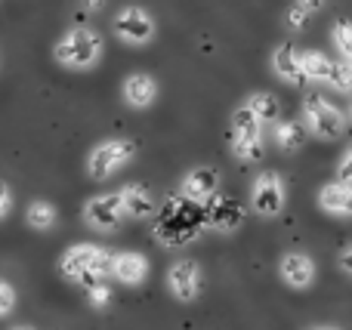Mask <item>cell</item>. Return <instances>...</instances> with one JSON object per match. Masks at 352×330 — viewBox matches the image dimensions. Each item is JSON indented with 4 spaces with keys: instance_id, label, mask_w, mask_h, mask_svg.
Returning a JSON list of instances; mask_svg holds the SVG:
<instances>
[{
    "instance_id": "obj_1",
    "label": "cell",
    "mask_w": 352,
    "mask_h": 330,
    "mask_svg": "<svg viewBox=\"0 0 352 330\" xmlns=\"http://www.w3.org/2000/svg\"><path fill=\"white\" fill-rule=\"evenodd\" d=\"M204 232V216L192 198H170L155 222V238L167 247H182Z\"/></svg>"
},
{
    "instance_id": "obj_2",
    "label": "cell",
    "mask_w": 352,
    "mask_h": 330,
    "mask_svg": "<svg viewBox=\"0 0 352 330\" xmlns=\"http://www.w3.org/2000/svg\"><path fill=\"white\" fill-rule=\"evenodd\" d=\"M111 263H115V253H109L105 247H99V244H74V247H68V250L62 253L59 272H62V278H68V281L87 287V284H93V281L109 278L111 275Z\"/></svg>"
},
{
    "instance_id": "obj_3",
    "label": "cell",
    "mask_w": 352,
    "mask_h": 330,
    "mask_svg": "<svg viewBox=\"0 0 352 330\" xmlns=\"http://www.w3.org/2000/svg\"><path fill=\"white\" fill-rule=\"evenodd\" d=\"M102 49H105V40L99 31L72 28L59 43H56L53 56L59 65L74 68V71H87V68H93L99 59H102Z\"/></svg>"
},
{
    "instance_id": "obj_4",
    "label": "cell",
    "mask_w": 352,
    "mask_h": 330,
    "mask_svg": "<svg viewBox=\"0 0 352 330\" xmlns=\"http://www.w3.org/2000/svg\"><path fill=\"white\" fill-rule=\"evenodd\" d=\"M263 121L254 115V111L248 108V105H241V108L232 115V148H235V154L244 161V164H254V161L263 158Z\"/></svg>"
},
{
    "instance_id": "obj_5",
    "label": "cell",
    "mask_w": 352,
    "mask_h": 330,
    "mask_svg": "<svg viewBox=\"0 0 352 330\" xmlns=\"http://www.w3.org/2000/svg\"><path fill=\"white\" fill-rule=\"evenodd\" d=\"M133 154H136L133 139H121V136H118V139H105L87 154V173H90V179L102 182V179L115 176Z\"/></svg>"
},
{
    "instance_id": "obj_6",
    "label": "cell",
    "mask_w": 352,
    "mask_h": 330,
    "mask_svg": "<svg viewBox=\"0 0 352 330\" xmlns=\"http://www.w3.org/2000/svg\"><path fill=\"white\" fill-rule=\"evenodd\" d=\"M303 123L318 139H337V136H343V115L324 96L303 99Z\"/></svg>"
},
{
    "instance_id": "obj_7",
    "label": "cell",
    "mask_w": 352,
    "mask_h": 330,
    "mask_svg": "<svg viewBox=\"0 0 352 330\" xmlns=\"http://www.w3.org/2000/svg\"><path fill=\"white\" fill-rule=\"evenodd\" d=\"M124 216H127V210H124L121 191H105V195H96L84 204V222L96 232H115Z\"/></svg>"
},
{
    "instance_id": "obj_8",
    "label": "cell",
    "mask_w": 352,
    "mask_h": 330,
    "mask_svg": "<svg viewBox=\"0 0 352 330\" xmlns=\"http://www.w3.org/2000/svg\"><path fill=\"white\" fill-rule=\"evenodd\" d=\"M250 207L260 216H278L285 210V182L275 170H266L250 185Z\"/></svg>"
},
{
    "instance_id": "obj_9",
    "label": "cell",
    "mask_w": 352,
    "mask_h": 330,
    "mask_svg": "<svg viewBox=\"0 0 352 330\" xmlns=\"http://www.w3.org/2000/svg\"><path fill=\"white\" fill-rule=\"evenodd\" d=\"M115 34L130 47H142L155 37V19L142 6H124L115 16Z\"/></svg>"
},
{
    "instance_id": "obj_10",
    "label": "cell",
    "mask_w": 352,
    "mask_h": 330,
    "mask_svg": "<svg viewBox=\"0 0 352 330\" xmlns=\"http://www.w3.org/2000/svg\"><path fill=\"white\" fill-rule=\"evenodd\" d=\"M167 287L179 303H195L201 294V269L195 259H176L167 272Z\"/></svg>"
},
{
    "instance_id": "obj_11",
    "label": "cell",
    "mask_w": 352,
    "mask_h": 330,
    "mask_svg": "<svg viewBox=\"0 0 352 330\" xmlns=\"http://www.w3.org/2000/svg\"><path fill=\"white\" fill-rule=\"evenodd\" d=\"M272 68H275V74H278L285 84H291V86L309 84V78H306V71H303V59H300V49L291 47V43H281V47H275V53H272Z\"/></svg>"
},
{
    "instance_id": "obj_12",
    "label": "cell",
    "mask_w": 352,
    "mask_h": 330,
    "mask_svg": "<svg viewBox=\"0 0 352 330\" xmlns=\"http://www.w3.org/2000/svg\"><path fill=\"white\" fill-rule=\"evenodd\" d=\"M278 275L287 287L306 290V287H312V281H316V263H312L306 253H287L278 266Z\"/></svg>"
},
{
    "instance_id": "obj_13",
    "label": "cell",
    "mask_w": 352,
    "mask_h": 330,
    "mask_svg": "<svg viewBox=\"0 0 352 330\" xmlns=\"http://www.w3.org/2000/svg\"><path fill=\"white\" fill-rule=\"evenodd\" d=\"M244 207L238 201H232V198H210V204H207V222H210L217 232H235L238 226L244 222Z\"/></svg>"
},
{
    "instance_id": "obj_14",
    "label": "cell",
    "mask_w": 352,
    "mask_h": 330,
    "mask_svg": "<svg viewBox=\"0 0 352 330\" xmlns=\"http://www.w3.org/2000/svg\"><path fill=\"white\" fill-rule=\"evenodd\" d=\"M121 96H124V102H127L130 108L142 111V108H148V105H152L155 99H158V84H155L152 74H142V71L127 74Z\"/></svg>"
},
{
    "instance_id": "obj_15",
    "label": "cell",
    "mask_w": 352,
    "mask_h": 330,
    "mask_svg": "<svg viewBox=\"0 0 352 330\" xmlns=\"http://www.w3.org/2000/svg\"><path fill=\"white\" fill-rule=\"evenodd\" d=\"M217 189H219V173L213 170V167H195V170H188L186 179H182V195L198 204L210 201V198L217 195Z\"/></svg>"
},
{
    "instance_id": "obj_16",
    "label": "cell",
    "mask_w": 352,
    "mask_h": 330,
    "mask_svg": "<svg viewBox=\"0 0 352 330\" xmlns=\"http://www.w3.org/2000/svg\"><path fill=\"white\" fill-rule=\"evenodd\" d=\"M111 278L127 287H136L148 278V259L142 253H118L111 263Z\"/></svg>"
},
{
    "instance_id": "obj_17",
    "label": "cell",
    "mask_w": 352,
    "mask_h": 330,
    "mask_svg": "<svg viewBox=\"0 0 352 330\" xmlns=\"http://www.w3.org/2000/svg\"><path fill=\"white\" fill-rule=\"evenodd\" d=\"M318 207L331 216H352V185L346 182H328L318 191Z\"/></svg>"
},
{
    "instance_id": "obj_18",
    "label": "cell",
    "mask_w": 352,
    "mask_h": 330,
    "mask_svg": "<svg viewBox=\"0 0 352 330\" xmlns=\"http://www.w3.org/2000/svg\"><path fill=\"white\" fill-rule=\"evenodd\" d=\"M121 198H124V210H127V216H133V220H148V216L158 213V204H155L152 191L140 182L124 185Z\"/></svg>"
},
{
    "instance_id": "obj_19",
    "label": "cell",
    "mask_w": 352,
    "mask_h": 330,
    "mask_svg": "<svg viewBox=\"0 0 352 330\" xmlns=\"http://www.w3.org/2000/svg\"><path fill=\"white\" fill-rule=\"evenodd\" d=\"M300 59H303V71L309 80H322L328 84L331 71H334V62L322 53V49H300Z\"/></svg>"
},
{
    "instance_id": "obj_20",
    "label": "cell",
    "mask_w": 352,
    "mask_h": 330,
    "mask_svg": "<svg viewBox=\"0 0 352 330\" xmlns=\"http://www.w3.org/2000/svg\"><path fill=\"white\" fill-rule=\"evenodd\" d=\"M306 136H309L306 123H297V121L275 123V139H278V145L285 148V152H300V148L306 145Z\"/></svg>"
},
{
    "instance_id": "obj_21",
    "label": "cell",
    "mask_w": 352,
    "mask_h": 330,
    "mask_svg": "<svg viewBox=\"0 0 352 330\" xmlns=\"http://www.w3.org/2000/svg\"><path fill=\"white\" fill-rule=\"evenodd\" d=\"M56 220H59V213H56V207L50 201H31L28 210H25V222L34 232H50L56 226Z\"/></svg>"
},
{
    "instance_id": "obj_22",
    "label": "cell",
    "mask_w": 352,
    "mask_h": 330,
    "mask_svg": "<svg viewBox=\"0 0 352 330\" xmlns=\"http://www.w3.org/2000/svg\"><path fill=\"white\" fill-rule=\"evenodd\" d=\"M244 105H248L263 123H275L281 115V105H278V99H275V93H254Z\"/></svg>"
},
{
    "instance_id": "obj_23",
    "label": "cell",
    "mask_w": 352,
    "mask_h": 330,
    "mask_svg": "<svg viewBox=\"0 0 352 330\" xmlns=\"http://www.w3.org/2000/svg\"><path fill=\"white\" fill-rule=\"evenodd\" d=\"M331 40H334L337 53H340L346 62H352V22L349 19L334 22V28H331Z\"/></svg>"
},
{
    "instance_id": "obj_24",
    "label": "cell",
    "mask_w": 352,
    "mask_h": 330,
    "mask_svg": "<svg viewBox=\"0 0 352 330\" xmlns=\"http://www.w3.org/2000/svg\"><path fill=\"white\" fill-rule=\"evenodd\" d=\"M84 296H87V303H90L93 309H105L111 303V284L105 281H93V284H87L84 287Z\"/></svg>"
},
{
    "instance_id": "obj_25",
    "label": "cell",
    "mask_w": 352,
    "mask_h": 330,
    "mask_svg": "<svg viewBox=\"0 0 352 330\" xmlns=\"http://www.w3.org/2000/svg\"><path fill=\"white\" fill-rule=\"evenodd\" d=\"M331 86H334L337 93H352V62L340 59L334 62V71H331Z\"/></svg>"
},
{
    "instance_id": "obj_26",
    "label": "cell",
    "mask_w": 352,
    "mask_h": 330,
    "mask_svg": "<svg viewBox=\"0 0 352 330\" xmlns=\"http://www.w3.org/2000/svg\"><path fill=\"white\" fill-rule=\"evenodd\" d=\"M337 179H340V182H346V185H352V145L343 152L340 164H337Z\"/></svg>"
},
{
    "instance_id": "obj_27",
    "label": "cell",
    "mask_w": 352,
    "mask_h": 330,
    "mask_svg": "<svg viewBox=\"0 0 352 330\" xmlns=\"http://www.w3.org/2000/svg\"><path fill=\"white\" fill-rule=\"evenodd\" d=\"M12 306H16V290L6 281H0V315H10Z\"/></svg>"
},
{
    "instance_id": "obj_28",
    "label": "cell",
    "mask_w": 352,
    "mask_h": 330,
    "mask_svg": "<svg viewBox=\"0 0 352 330\" xmlns=\"http://www.w3.org/2000/svg\"><path fill=\"white\" fill-rule=\"evenodd\" d=\"M309 16H312V12H306L303 6L294 3L291 10H287V25H291V28H303V25L309 22Z\"/></svg>"
},
{
    "instance_id": "obj_29",
    "label": "cell",
    "mask_w": 352,
    "mask_h": 330,
    "mask_svg": "<svg viewBox=\"0 0 352 330\" xmlns=\"http://www.w3.org/2000/svg\"><path fill=\"white\" fill-rule=\"evenodd\" d=\"M10 210H12V191H10V185L0 179V220H6Z\"/></svg>"
},
{
    "instance_id": "obj_30",
    "label": "cell",
    "mask_w": 352,
    "mask_h": 330,
    "mask_svg": "<svg viewBox=\"0 0 352 330\" xmlns=\"http://www.w3.org/2000/svg\"><path fill=\"white\" fill-rule=\"evenodd\" d=\"M337 263H340V272H346V275H352V244L340 253V259H337Z\"/></svg>"
},
{
    "instance_id": "obj_31",
    "label": "cell",
    "mask_w": 352,
    "mask_h": 330,
    "mask_svg": "<svg viewBox=\"0 0 352 330\" xmlns=\"http://www.w3.org/2000/svg\"><path fill=\"white\" fill-rule=\"evenodd\" d=\"M294 3H297V6H303L306 12H318L324 3H328V0H294Z\"/></svg>"
},
{
    "instance_id": "obj_32",
    "label": "cell",
    "mask_w": 352,
    "mask_h": 330,
    "mask_svg": "<svg viewBox=\"0 0 352 330\" xmlns=\"http://www.w3.org/2000/svg\"><path fill=\"white\" fill-rule=\"evenodd\" d=\"M80 3H84L87 10H102V6L109 3V0H80Z\"/></svg>"
},
{
    "instance_id": "obj_33",
    "label": "cell",
    "mask_w": 352,
    "mask_h": 330,
    "mask_svg": "<svg viewBox=\"0 0 352 330\" xmlns=\"http://www.w3.org/2000/svg\"><path fill=\"white\" fill-rule=\"evenodd\" d=\"M303 330H340V327H328V325H322V327H303Z\"/></svg>"
},
{
    "instance_id": "obj_34",
    "label": "cell",
    "mask_w": 352,
    "mask_h": 330,
    "mask_svg": "<svg viewBox=\"0 0 352 330\" xmlns=\"http://www.w3.org/2000/svg\"><path fill=\"white\" fill-rule=\"evenodd\" d=\"M349 121H352V102H349Z\"/></svg>"
},
{
    "instance_id": "obj_35",
    "label": "cell",
    "mask_w": 352,
    "mask_h": 330,
    "mask_svg": "<svg viewBox=\"0 0 352 330\" xmlns=\"http://www.w3.org/2000/svg\"><path fill=\"white\" fill-rule=\"evenodd\" d=\"M16 330H31V327H16Z\"/></svg>"
}]
</instances>
